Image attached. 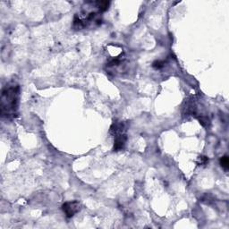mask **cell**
<instances>
[{"mask_svg":"<svg viewBox=\"0 0 229 229\" xmlns=\"http://www.w3.org/2000/svg\"><path fill=\"white\" fill-rule=\"evenodd\" d=\"M20 89L17 84H7L1 93L0 112L3 117H12L16 115L19 103Z\"/></svg>","mask_w":229,"mask_h":229,"instance_id":"6da1fadb","label":"cell"},{"mask_svg":"<svg viewBox=\"0 0 229 229\" xmlns=\"http://www.w3.org/2000/svg\"><path fill=\"white\" fill-rule=\"evenodd\" d=\"M62 209L67 218H73L76 213L81 210V204L76 201H68L62 206Z\"/></svg>","mask_w":229,"mask_h":229,"instance_id":"7a4b0ae2","label":"cell"},{"mask_svg":"<svg viewBox=\"0 0 229 229\" xmlns=\"http://www.w3.org/2000/svg\"><path fill=\"white\" fill-rule=\"evenodd\" d=\"M126 141V134L125 133H121L118 135L115 136V141H114V150L115 151H118L121 150Z\"/></svg>","mask_w":229,"mask_h":229,"instance_id":"3957f363","label":"cell"},{"mask_svg":"<svg viewBox=\"0 0 229 229\" xmlns=\"http://www.w3.org/2000/svg\"><path fill=\"white\" fill-rule=\"evenodd\" d=\"M96 4L100 12H105L109 9L110 3L108 1H100V2H96Z\"/></svg>","mask_w":229,"mask_h":229,"instance_id":"277c9868","label":"cell"},{"mask_svg":"<svg viewBox=\"0 0 229 229\" xmlns=\"http://www.w3.org/2000/svg\"><path fill=\"white\" fill-rule=\"evenodd\" d=\"M220 165L221 167L225 169L228 170L229 168V161H228V156H224L220 159Z\"/></svg>","mask_w":229,"mask_h":229,"instance_id":"5b68a950","label":"cell"},{"mask_svg":"<svg viewBox=\"0 0 229 229\" xmlns=\"http://www.w3.org/2000/svg\"><path fill=\"white\" fill-rule=\"evenodd\" d=\"M164 64H165V63H164L163 61L157 60V61H155V62L152 64V66H153L154 68H156V69H160V68H162V67L164 66Z\"/></svg>","mask_w":229,"mask_h":229,"instance_id":"8992f818","label":"cell"},{"mask_svg":"<svg viewBox=\"0 0 229 229\" xmlns=\"http://www.w3.org/2000/svg\"><path fill=\"white\" fill-rule=\"evenodd\" d=\"M209 161L207 157H200V162L201 164H206Z\"/></svg>","mask_w":229,"mask_h":229,"instance_id":"52a82bcc","label":"cell"}]
</instances>
